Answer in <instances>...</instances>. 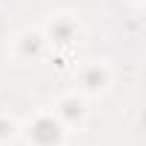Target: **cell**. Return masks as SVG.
Instances as JSON below:
<instances>
[{
    "label": "cell",
    "mask_w": 146,
    "mask_h": 146,
    "mask_svg": "<svg viewBox=\"0 0 146 146\" xmlns=\"http://www.w3.org/2000/svg\"><path fill=\"white\" fill-rule=\"evenodd\" d=\"M29 143H35V146H60L63 143V126L52 115H37L29 123Z\"/></svg>",
    "instance_id": "obj_1"
},
{
    "label": "cell",
    "mask_w": 146,
    "mask_h": 146,
    "mask_svg": "<svg viewBox=\"0 0 146 146\" xmlns=\"http://www.w3.org/2000/svg\"><path fill=\"white\" fill-rule=\"evenodd\" d=\"M49 32H52V40H57V43H69V37H72V32H75V26H72L66 17H54L52 26H49Z\"/></svg>",
    "instance_id": "obj_2"
},
{
    "label": "cell",
    "mask_w": 146,
    "mask_h": 146,
    "mask_svg": "<svg viewBox=\"0 0 146 146\" xmlns=\"http://www.w3.org/2000/svg\"><path fill=\"white\" fill-rule=\"evenodd\" d=\"M17 46H23V49H26L23 54L29 57V54H37V52H40L43 40H40L37 35H29V32H26V35H20V37H17Z\"/></svg>",
    "instance_id": "obj_3"
},
{
    "label": "cell",
    "mask_w": 146,
    "mask_h": 146,
    "mask_svg": "<svg viewBox=\"0 0 146 146\" xmlns=\"http://www.w3.org/2000/svg\"><path fill=\"white\" fill-rule=\"evenodd\" d=\"M12 135H15V123L6 115H0V140H9Z\"/></svg>",
    "instance_id": "obj_4"
}]
</instances>
